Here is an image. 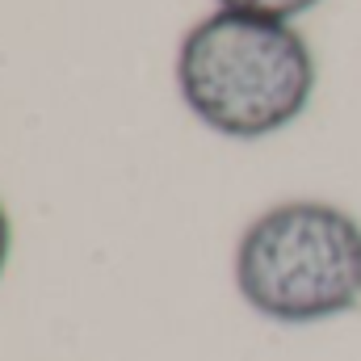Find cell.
I'll use <instances>...</instances> for the list:
<instances>
[{"label":"cell","mask_w":361,"mask_h":361,"mask_svg":"<svg viewBox=\"0 0 361 361\" xmlns=\"http://www.w3.org/2000/svg\"><path fill=\"white\" fill-rule=\"evenodd\" d=\"M319 85V63L294 21L214 8L177 47V92L214 135L257 143L294 126Z\"/></svg>","instance_id":"obj_1"},{"label":"cell","mask_w":361,"mask_h":361,"mask_svg":"<svg viewBox=\"0 0 361 361\" xmlns=\"http://www.w3.org/2000/svg\"><path fill=\"white\" fill-rule=\"evenodd\" d=\"M219 8L231 13H252V17H273V21H294L302 13H311L319 0H214Z\"/></svg>","instance_id":"obj_3"},{"label":"cell","mask_w":361,"mask_h":361,"mask_svg":"<svg viewBox=\"0 0 361 361\" xmlns=\"http://www.w3.org/2000/svg\"><path fill=\"white\" fill-rule=\"evenodd\" d=\"M8 261H13V219H8V210L0 202V277L8 269Z\"/></svg>","instance_id":"obj_4"},{"label":"cell","mask_w":361,"mask_h":361,"mask_svg":"<svg viewBox=\"0 0 361 361\" xmlns=\"http://www.w3.org/2000/svg\"><path fill=\"white\" fill-rule=\"evenodd\" d=\"M235 294L269 324L311 328L361 307V223L336 202L294 197L235 240Z\"/></svg>","instance_id":"obj_2"}]
</instances>
